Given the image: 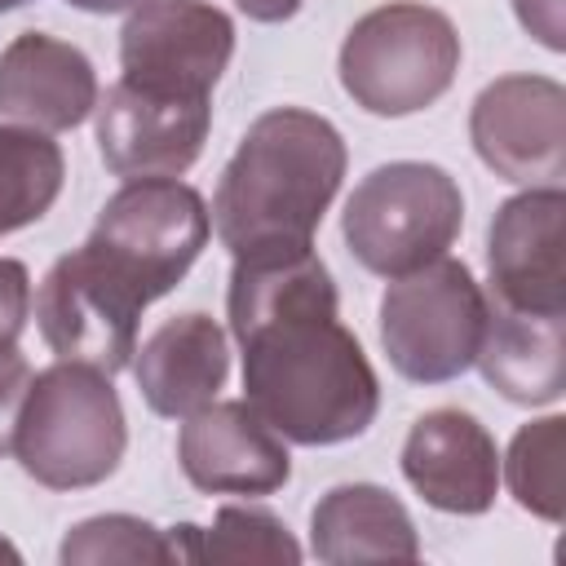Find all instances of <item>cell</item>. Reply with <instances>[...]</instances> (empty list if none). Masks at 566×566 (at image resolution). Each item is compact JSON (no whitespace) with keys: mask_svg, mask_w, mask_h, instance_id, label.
<instances>
[{"mask_svg":"<svg viewBox=\"0 0 566 566\" xmlns=\"http://www.w3.org/2000/svg\"><path fill=\"white\" fill-rule=\"evenodd\" d=\"M336 310L332 270L314 248L239 256L230 270L226 318L243 349V398L296 447L363 438L380 411V380Z\"/></svg>","mask_w":566,"mask_h":566,"instance_id":"cell-1","label":"cell"},{"mask_svg":"<svg viewBox=\"0 0 566 566\" xmlns=\"http://www.w3.org/2000/svg\"><path fill=\"white\" fill-rule=\"evenodd\" d=\"M345 142L305 106H274L248 124L212 195L221 248L239 256H287L314 248V230L345 177Z\"/></svg>","mask_w":566,"mask_h":566,"instance_id":"cell-2","label":"cell"},{"mask_svg":"<svg viewBox=\"0 0 566 566\" xmlns=\"http://www.w3.org/2000/svg\"><path fill=\"white\" fill-rule=\"evenodd\" d=\"M128 447V420L106 371L57 358L35 371L22 398L13 455L49 491H88L106 482Z\"/></svg>","mask_w":566,"mask_h":566,"instance_id":"cell-3","label":"cell"},{"mask_svg":"<svg viewBox=\"0 0 566 566\" xmlns=\"http://www.w3.org/2000/svg\"><path fill=\"white\" fill-rule=\"evenodd\" d=\"M340 88L367 115L402 119L433 106L460 71V35L442 9L389 0L363 13L336 57Z\"/></svg>","mask_w":566,"mask_h":566,"instance_id":"cell-4","label":"cell"},{"mask_svg":"<svg viewBox=\"0 0 566 566\" xmlns=\"http://www.w3.org/2000/svg\"><path fill=\"white\" fill-rule=\"evenodd\" d=\"M460 181L424 159H394L371 168L340 212L345 248L363 270L380 279H402L447 256V248L460 239Z\"/></svg>","mask_w":566,"mask_h":566,"instance_id":"cell-5","label":"cell"},{"mask_svg":"<svg viewBox=\"0 0 566 566\" xmlns=\"http://www.w3.org/2000/svg\"><path fill=\"white\" fill-rule=\"evenodd\" d=\"M486 332V292L455 256H438L380 296V345L389 367L416 385H447L478 358Z\"/></svg>","mask_w":566,"mask_h":566,"instance_id":"cell-6","label":"cell"},{"mask_svg":"<svg viewBox=\"0 0 566 566\" xmlns=\"http://www.w3.org/2000/svg\"><path fill=\"white\" fill-rule=\"evenodd\" d=\"M150 296L115 261H106L88 239L62 252L35 292V323L44 345L66 358L97 367L106 376L124 371L137 349V323Z\"/></svg>","mask_w":566,"mask_h":566,"instance_id":"cell-7","label":"cell"},{"mask_svg":"<svg viewBox=\"0 0 566 566\" xmlns=\"http://www.w3.org/2000/svg\"><path fill=\"white\" fill-rule=\"evenodd\" d=\"M208 234L212 217L195 186L177 177H137L102 203L88 243L137 279L150 301H159L199 261Z\"/></svg>","mask_w":566,"mask_h":566,"instance_id":"cell-8","label":"cell"},{"mask_svg":"<svg viewBox=\"0 0 566 566\" xmlns=\"http://www.w3.org/2000/svg\"><path fill=\"white\" fill-rule=\"evenodd\" d=\"M234 57V22L208 0H142L119 31V80L168 97H212Z\"/></svg>","mask_w":566,"mask_h":566,"instance_id":"cell-9","label":"cell"},{"mask_svg":"<svg viewBox=\"0 0 566 566\" xmlns=\"http://www.w3.org/2000/svg\"><path fill=\"white\" fill-rule=\"evenodd\" d=\"M478 159L526 190L562 186L566 177V88L548 75H500L469 111Z\"/></svg>","mask_w":566,"mask_h":566,"instance_id":"cell-10","label":"cell"},{"mask_svg":"<svg viewBox=\"0 0 566 566\" xmlns=\"http://www.w3.org/2000/svg\"><path fill=\"white\" fill-rule=\"evenodd\" d=\"M212 97H168L133 84H111L97 97V150L102 164L124 177H181L208 142Z\"/></svg>","mask_w":566,"mask_h":566,"instance_id":"cell-11","label":"cell"},{"mask_svg":"<svg viewBox=\"0 0 566 566\" xmlns=\"http://www.w3.org/2000/svg\"><path fill=\"white\" fill-rule=\"evenodd\" d=\"M491 296L513 310H566V190H522L504 199L486 234Z\"/></svg>","mask_w":566,"mask_h":566,"instance_id":"cell-12","label":"cell"},{"mask_svg":"<svg viewBox=\"0 0 566 566\" xmlns=\"http://www.w3.org/2000/svg\"><path fill=\"white\" fill-rule=\"evenodd\" d=\"M177 460L190 486L208 495H274L292 478L283 438L248 407V398L208 402L186 416Z\"/></svg>","mask_w":566,"mask_h":566,"instance_id":"cell-13","label":"cell"},{"mask_svg":"<svg viewBox=\"0 0 566 566\" xmlns=\"http://www.w3.org/2000/svg\"><path fill=\"white\" fill-rule=\"evenodd\" d=\"M402 478L429 509L478 517L495 504L500 491L495 438L473 411L433 407L407 429Z\"/></svg>","mask_w":566,"mask_h":566,"instance_id":"cell-14","label":"cell"},{"mask_svg":"<svg viewBox=\"0 0 566 566\" xmlns=\"http://www.w3.org/2000/svg\"><path fill=\"white\" fill-rule=\"evenodd\" d=\"M97 111V71L84 49L22 31L0 49V115L40 133L80 128Z\"/></svg>","mask_w":566,"mask_h":566,"instance_id":"cell-15","label":"cell"},{"mask_svg":"<svg viewBox=\"0 0 566 566\" xmlns=\"http://www.w3.org/2000/svg\"><path fill=\"white\" fill-rule=\"evenodd\" d=\"M133 376L155 416L186 420L190 411L208 407L230 376V345L221 323L203 310L164 318L133 349Z\"/></svg>","mask_w":566,"mask_h":566,"instance_id":"cell-16","label":"cell"},{"mask_svg":"<svg viewBox=\"0 0 566 566\" xmlns=\"http://www.w3.org/2000/svg\"><path fill=\"white\" fill-rule=\"evenodd\" d=\"M473 367L517 407H548L566 389V310H513L486 296V332Z\"/></svg>","mask_w":566,"mask_h":566,"instance_id":"cell-17","label":"cell"},{"mask_svg":"<svg viewBox=\"0 0 566 566\" xmlns=\"http://www.w3.org/2000/svg\"><path fill=\"white\" fill-rule=\"evenodd\" d=\"M310 548L327 566L416 562L420 535L407 504L376 482H340L310 513Z\"/></svg>","mask_w":566,"mask_h":566,"instance_id":"cell-18","label":"cell"},{"mask_svg":"<svg viewBox=\"0 0 566 566\" xmlns=\"http://www.w3.org/2000/svg\"><path fill=\"white\" fill-rule=\"evenodd\" d=\"M62 146L40 128L0 124V239L35 226L62 195Z\"/></svg>","mask_w":566,"mask_h":566,"instance_id":"cell-19","label":"cell"},{"mask_svg":"<svg viewBox=\"0 0 566 566\" xmlns=\"http://www.w3.org/2000/svg\"><path fill=\"white\" fill-rule=\"evenodd\" d=\"M509 495L544 517V522H562L566 517V416H544L531 420L513 433L504 464H500Z\"/></svg>","mask_w":566,"mask_h":566,"instance_id":"cell-20","label":"cell"},{"mask_svg":"<svg viewBox=\"0 0 566 566\" xmlns=\"http://www.w3.org/2000/svg\"><path fill=\"white\" fill-rule=\"evenodd\" d=\"M305 553L292 539V531L270 513L252 504H221L212 526H199L195 562H283L296 566Z\"/></svg>","mask_w":566,"mask_h":566,"instance_id":"cell-21","label":"cell"},{"mask_svg":"<svg viewBox=\"0 0 566 566\" xmlns=\"http://www.w3.org/2000/svg\"><path fill=\"white\" fill-rule=\"evenodd\" d=\"M57 562L62 566H111V562H124V566H168L172 553H168V535L159 526H150L146 517H133V513H102V517H84L66 531L62 548H57Z\"/></svg>","mask_w":566,"mask_h":566,"instance_id":"cell-22","label":"cell"},{"mask_svg":"<svg viewBox=\"0 0 566 566\" xmlns=\"http://www.w3.org/2000/svg\"><path fill=\"white\" fill-rule=\"evenodd\" d=\"M27 318H31V274L22 261L0 256V358L18 354Z\"/></svg>","mask_w":566,"mask_h":566,"instance_id":"cell-23","label":"cell"},{"mask_svg":"<svg viewBox=\"0 0 566 566\" xmlns=\"http://www.w3.org/2000/svg\"><path fill=\"white\" fill-rule=\"evenodd\" d=\"M31 376L35 371L22 358V349L0 358V455L13 451V433H18V416H22V398H27Z\"/></svg>","mask_w":566,"mask_h":566,"instance_id":"cell-24","label":"cell"},{"mask_svg":"<svg viewBox=\"0 0 566 566\" xmlns=\"http://www.w3.org/2000/svg\"><path fill=\"white\" fill-rule=\"evenodd\" d=\"M517 22L553 53L566 49V27H562V0H513Z\"/></svg>","mask_w":566,"mask_h":566,"instance_id":"cell-25","label":"cell"},{"mask_svg":"<svg viewBox=\"0 0 566 566\" xmlns=\"http://www.w3.org/2000/svg\"><path fill=\"white\" fill-rule=\"evenodd\" d=\"M252 22H287V18H296V9L305 4V0H234Z\"/></svg>","mask_w":566,"mask_h":566,"instance_id":"cell-26","label":"cell"},{"mask_svg":"<svg viewBox=\"0 0 566 566\" xmlns=\"http://www.w3.org/2000/svg\"><path fill=\"white\" fill-rule=\"evenodd\" d=\"M66 4L84 13H124V9H137L142 0H66Z\"/></svg>","mask_w":566,"mask_h":566,"instance_id":"cell-27","label":"cell"},{"mask_svg":"<svg viewBox=\"0 0 566 566\" xmlns=\"http://www.w3.org/2000/svg\"><path fill=\"white\" fill-rule=\"evenodd\" d=\"M0 557H4V562H22V553H18V548H13L4 535H0Z\"/></svg>","mask_w":566,"mask_h":566,"instance_id":"cell-28","label":"cell"},{"mask_svg":"<svg viewBox=\"0 0 566 566\" xmlns=\"http://www.w3.org/2000/svg\"><path fill=\"white\" fill-rule=\"evenodd\" d=\"M22 4H31V0H0V13H9V9H22Z\"/></svg>","mask_w":566,"mask_h":566,"instance_id":"cell-29","label":"cell"}]
</instances>
